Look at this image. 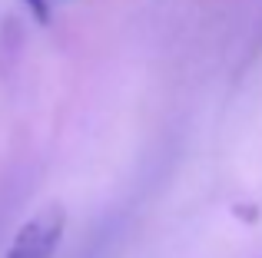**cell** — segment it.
Returning <instances> with one entry per match:
<instances>
[{"label": "cell", "instance_id": "1", "mask_svg": "<svg viewBox=\"0 0 262 258\" xmlns=\"http://www.w3.org/2000/svg\"><path fill=\"white\" fill-rule=\"evenodd\" d=\"M67 215L60 205H47L13 235L10 248L4 258H50L60 245V235H63Z\"/></svg>", "mask_w": 262, "mask_h": 258}, {"label": "cell", "instance_id": "2", "mask_svg": "<svg viewBox=\"0 0 262 258\" xmlns=\"http://www.w3.org/2000/svg\"><path fill=\"white\" fill-rule=\"evenodd\" d=\"M33 10V17L40 20V23H50V10H47V0H27Z\"/></svg>", "mask_w": 262, "mask_h": 258}]
</instances>
